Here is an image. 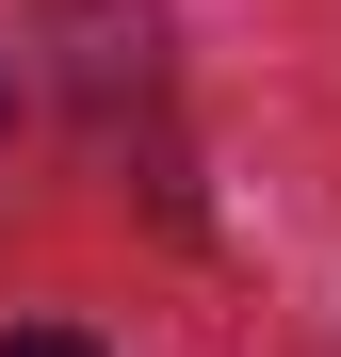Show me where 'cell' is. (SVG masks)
Segmentation results:
<instances>
[{
    "mask_svg": "<svg viewBox=\"0 0 341 357\" xmlns=\"http://www.w3.org/2000/svg\"><path fill=\"white\" fill-rule=\"evenodd\" d=\"M0 357H98L82 325H17V341H0Z\"/></svg>",
    "mask_w": 341,
    "mask_h": 357,
    "instance_id": "obj_1",
    "label": "cell"
}]
</instances>
